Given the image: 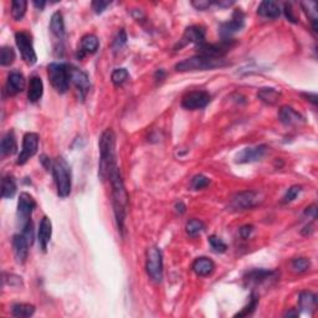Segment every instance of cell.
<instances>
[{
	"label": "cell",
	"mask_w": 318,
	"mask_h": 318,
	"mask_svg": "<svg viewBox=\"0 0 318 318\" xmlns=\"http://www.w3.org/2000/svg\"><path fill=\"white\" fill-rule=\"evenodd\" d=\"M111 187H112V204H113V213H115L116 221L119 231H123L124 221L127 218V211H128V194H127L126 187H124L123 179H122L121 171L118 166L111 172L110 174Z\"/></svg>",
	"instance_id": "obj_1"
},
{
	"label": "cell",
	"mask_w": 318,
	"mask_h": 318,
	"mask_svg": "<svg viewBox=\"0 0 318 318\" xmlns=\"http://www.w3.org/2000/svg\"><path fill=\"white\" fill-rule=\"evenodd\" d=\"M117 167L116 159V134L112 129H106L100 138V163L99 177L105 182L110 178V174Z\"/></svg>",
	"instance_id": "obj_2"
},
{
	"label": "cell",
	"mask_w": 318,
	"mask_h": 318,
	"mask_svg": "<svg viewBox=\"0 0 318 318\" xmlns=\"http://www.w3.org/2000/svg\"><path fill=\"white\" fill-rule=\"evenodd\" d=\"M52 174H54L55 183L57 188V195L60 198H67L71 194L72 187V176L71 168L66 159L63 157H57L52 164Z\"/></svg>",
	"instance_id": "obj_3"
},
{
	"label": "cell",
	"mask_w": 318,
	"mask_h": 318,
	"mask_svg": "<svg viewBox=\"0 0 318 318\" xmlns=\"http://www.w3.org/2000/svg\"><path fill=\"white\" fill-rule=\"evenodd\" d=\"M227 62L224 59H214V57H205L197 55L180 61L176 65V70L179 72H193V71H206L213 68L224 67Z\"/></svg>",
	"instance_id": "obj_4"
},
{
	"label": "cell",
	"mask_w": 318,
	"mask_h": 318,
	"mask_svg": "<svg viewBox=\"0 0 318 318\" xmlns=\"http://www.w3.org/2000/svg\"><path fill=\"white\" fill-rule=\"evenodd\" d=\"M47 76L52 87L59 94L67 92L70 86V72H68V65L63 62H52L47 66Z\"/></svg>",
	"instance_id": "obj_5"
},
{
	"label": "cell",
	"mask_w": 318,
	"mask_h": 318,
	"mask_svg": "<svg viewBox=\"0 0 318 318\" xmlns=\"http://www.w3.org/2000/svg\"><path fill=\"white\" fill-rule=\"evenodd\" d=\"M145 270L148 276L154 282H162L163 280V254L157 246H150L147 250Z\"/></svg>",
	"instance_id": "obj_6"
},
{
	"label": "cell",
	"mask_w": 318,
	"mask_h": 318,
	"mask_svg": "<svg viewBox=\"0 0 318 318\" xmlns=\"http://www.w3.org/2000/svg\"><path fill=\"white\" fill-rule=\"evenodd\" d=\"M15 41H17L18 47H19L23 60L29 66L35 65L36 61H38V56H36V52L34 50L33 38H31L30 34L26 33V31H19V33L15 34Z\"/></svg>",
	"instance_id": "obj_7"
},
{
	"label": "cell",
	"mask_w": 318,
	"mask_h": 318,
	"mask_svg": "<svg viewBox=\"0 0 318 318\" xmlns=\"http://www.w3.org/2000/svg\"><path fill=\"white\" fill-rule=\"evenodd\" d=\"M36 208L35 199L31 197L29 193H21L18 201V222H19L20 227H24L31 222V215H33L34 209Z\"/></svg>",
	"instance_id": "obj_8"
},
{
	"label": "cell",
	"mask_w": 318,
	"mask_h": 318,
	"mask_svg": "<svg viewBox=\"0 0 318 318\" xmlns=\"http://www.w3.org/2000/svg\"><path fill=\"white\" fill-rule=\"evenodd\" d=\"M68 72H70V82L75 86L80 99L84 101L89 94L90 87H91L89 75L84 70L75 67L72 65H68Z\"/></svg>",
	"instance_id": "obj_9"
},
{
	"label": "cell",
	"mask_w": 318,
	"mask_h": 318,
	"mask_svg": "<svg viewBox=\"0 0 318 318\" xmlns=\"http://www.w3.org/2000/svg\"><path fill=\"white\" fill-rule=\"evenodd\" d=\"M244 26H245V15L241 12V9H236L232 13L231 19L229 21H225V23L220 25L219 34L222 40H231L230 38L234 34L238 33Z\"/></svg>",
	"instance_id": "obj_10"
},
{
	"label": "cell",
	"mask_w": 318,
	"mask_h": 318,
	"mask_svg": "<svg viewBox=\"0 0 318 318\" xmlns=\"http://www.w3.org/2000/svg\"><path fill=\"white\" fill-rule=\"evenodd\" d=\"M39 148V136L36 133H26L23 139V149H21L19 157H18V166H24L31 157L36 154Z\"/></svg>",
	"instance_id": "obj_11"
},
{
	"label": "cell",
	"mask_w": 318,
	"mask_h": 318,
	"mask_svg": "<svg viewBox=\"0 0 318 318\" xmlns=\"http://www.w3.org/2000/svg\"><path fill=\"white\" fill-rule=\"evenodd\" d=\"M211 96L206 91H193L185 95L182 100V106L187 110L194 111L206 107L210 102Z\"/></svg>",
	"instance_id": "obj_12"
},
{
	"label": "cell",
	"mask_w": 318,
	"mask_h": 318,
	"mask_svg": "<svg viewBox=\"0 0 318 318\" xmlns=\"http://www.w3.org/2000/svg\"><path fill=\"white\" fill-rule=\"evenodd\" d=\"M256 204H258V194L253 190H245L232 197L230 208L232 210H248L254 208Z\"/></svg>",
	"instance_id": "obj_13"
},
{
	"label": "cell",
	"mask_w": 318,
	"mask_h": 318,
	"mask_svg": "<svg viewBox=\"0 0 318 318\" xmlns=\"http://www.w3.org/2000/svg\"><path fill=\"white\" fill-rule=\"evenodd\" d=\"M266 152L267 145L265 144L255 145V147H248L238 153L236 158H235V162L238 164H244L261 161V159L265 157V154H266Z\"/></svg>",
	"instance_id": "obj_14"
},
{
	"label": "cell",
	"mask_w": 318,
	"mask_h": 318,
	"mask_svg": "<svg viewBox=\"0 0 318 318\" xmlns=\"http://www.w3.org/2000/svg\"><path fill=\"white\" fill-rule=\"evenodd\" d=\"M203 42H205V29L203 26L193 25L185 29L178 46L183 47L188 44H195L198 46V45L203 44Z\"/></svg>",
	"instance_id": "obj_15"
},
{
	"label": "cell",
	"mask_w": 318,
	"mask_h": 318,
	"mask_svg": "<svg viewBox=\"0 0 318 318\" xmlns=\"http://www.w3.org/2000/svg\"><path fill=\"white\" fill-rule=\"evenodd\" d=\"M29 241L23 234H17L13 236V251L18 264L24 265L29 256Z\"/></svg>",
	"instance_id": "obj_16"
},
{
	"label": "cell",
	"mask_w": 318,
	"mask_h": 318,
	"mask_svg": "<svg viewBox=\"0 0 318 318\" xmlns=\"http://www.w3.org/2000/svg\"><path fill=\"white\" fill-rule=\"evenodd\" d=\"M278 119L285 126H297L304 122V117L291 106H283L278 111Z\"/></svg>",
	"instance_id": "obj_17"
},
{
	"label": "cell",
	"mask_w": 318,
	"mask_h": 318,
	"mask_svg": "<svg viewBox=\"0 0 318 318\" xmlns=\"http://www.w3.org/2000/svg\"><path fill=\"white\" fill-rule=\"evenodd\" d=\"M7 92L9 96H15V95L20 94L25 89V77H24L23 73L14 71V72H10L8 76L7 81Z\"/></svg>",
	"instance_id": "obj_18"
},
{
	"label": "cell",
	"mask_w": 318,
	"mask_h": 318,
	"mask_svg": "<svg viewBox=\"0 0 318 318\" xmlns=\"http://www.w3.org/2000/svg\"><path fill=\"white\" fill-rule=\"evenodd\" d=\"M52 236V222L47 216H44L40 221L39 226V244L41 246V250L44 253L47 251V246H49L50 240Z\"/></svg>",
	"instance_id": "obj_19"
},
{
	"label": "cell",
	"mask_w": 318,
	"mask_h": 318,
	"mask_svg": "<svg viewBox=\"0 0 318 318\" xmlns=\"http://www.w3.org/2000/svg\"><path fill=\"white\" fill-rule=\"evenodd\" d=\"M276 276V272L275 271H269V270L264 269H255L251 270V271L246 272L245 275V282L248 285H260V283L265 282V281L270 280V278H274Z\"/></svg>",
	"instance_id": "obj_20"
},
{
	"label": "cell",
	"mask_w": 318,
	"mask_h": 318,
	"mask_svg": "<svg viewBox=\"0 0 318 318\" xmlns=\"http://www.w3.org/2000/svg\"><path fill=\"white\" fill-rule=\"evenodd\" d=\"M100 46V41L97 39L96 35H92V34H87L84 38L81 39V44H80V49H78V54L77 56L81 59L85 55H91L95 54V52L99 50Z\"/></svg>",
	"instance_id": "obj_21"
},
{
	"label": "cell",
	"mask_w": 318,
	"mask_h": 318,
	"mask_svg": "<svg viewBox=\"0 0 318 318\" xmlns=\"http://www.w3.org/2000/svg\"><path fill=\"white\" fill-rule=\"evenodd\" d=\"M18 152V143L15 138L14 131H8L4 134L2 139V144H0V153L2 157H8V155H13Z\"/></svg>",
	"instance_id": "obj_22"
},
{
	"label": "cell",
	"mask_w": 318,
	"mask_h": 318,
	"mask_svg": "<svg viewBox=\"0 0 318 318\" xmlns=\"http://www.w3.org/2000/svg\"><path fill=\"white\" fill-rule=\"evenodd\" d=\"M258 14L262 18H267V19H277L281 15L280 5L272 0H265L259 5Z\"/></svg>",
	"instance_id": "obj_23"
},
{
	"label": "cell",
	"mask_w": 318,
	"mask_h": 318,
	"mask_svg": "<svg viewBox=\"0 0 318 318\" xmlns=\"http://www.w3.org/2000/svg\"><path fill=\"white\" fill-rule=\"evenodd\" d=\"M192 269L198 276H209L214 272L215 270V264H214L213 260L208 259V258H198L193 262Z\"/></svg>",
	"instance_id": "obj_24"
},
{
	"label": "cell",
	"mask_w": 318,
	"mask_h": 318,
	"mask_svg": "<svg viewBox=\"0 0 318 318\" xmlns=\"http://www.w3.org/2000/svg\"><path fill=\"white\" fill-rule=\"evenodd\" d=\"M298 306L302 312L311 314L317 307V296L309 291L301 292L298 297Z\"/></svg>",
	"instance_id": "obj_25"
},
{
	"label": "cell",
	"mask_w": 318,
	"mask_h": 318,
	"mask_svg": "<svg viewBox=\"0 0 318 318\" xmlns=\"http://www.w3.org/2000/svg\"><path fill=\"white\" fill-rule=\"evenodd\" d=\"M42 95H44V84H42V80L39 76H33L30 78V84H29V90H28V99L30 102L35 103L41 99Z\"/></svg>",
	"instance_id": "obj_26"
},
{
	"label": "cell",
	"mask_w": 318,
	"mask_h": 318,
	"mask_svg": "<svg viewBox=\"0 0 318 318\" xmlns=\"http://www.w3.org/2000/svg\"><path fill=\"white\" fill-rule=\"evenodd\" d=\"M50 30L57 39H62L65 36V23L63 17L60 12L54 13L50 20Z\"/></svg>",
	"instance_id": "obj_27"
},
{
	"label": "cell",
	"mask_w": 318,
	"mask_h": 318,
	"mask_svg": "<svg viewBox=\"0 0 318 318\" xmlns=\"http://www.w3.org/2000/svg\"><path fill=\"white\" fill-rule=\"evenodd\" d=\"M258 97L267 105H276L281 97V92L272 87H265L258 91Z\"/></svg>",
	"instance_id": "obj_28"
},
{
	"label": "cell",
	"mask_w": 318,
	"mask_h": 318,
	"mask_svg": "<svg viewBox=\"0 0 318 318\" xmlns=\"http://www.w3.org/2000/svg\"><path fill=\"white\" fill-rule=\"evenodd\" d=\"M17 180L13 176H5L2 180V197L12 199L17 193Z\"/></svg>",
	"instance_id": "obj_29"
},
{
	"label": "cell",
	"mask_w": 318,
	"mask_h": 318,
	"mask_svg": "<svg viewBox=\"0 0 318 318\" xmlns=\"http://www.w3.org/2000/svg\"><path fill=\"white\" fill-rule=\"evenodd\" d=\"M34 313H35V306H34V304L15 303L14 306L12 307V314L14 317H31Z\"/></svg>",
	"instance_id": "obj_30"
},
{
	"label": "cell",
	"mask_w": 318,
	"mask_h": 318,
	"mask_svg": "<svg viewBox=\"0 0 318 318\" xmlns=\"http://www.w3.org/2000/svg\"><path fill=\"white\" fill-rule=\"evenodd\" d=\"M28 3L25 0H15L12 3V17L15 21H20L25 17Z\"/></svg>",
	"instance_id": "obj_31"
},
{
	"label": "cell",
	"mask_w": 318,
	"mask_h": 318,
	"mask_svg": "<svg viewBox=\"0 0 318 318\" xmlns=\"http://www.w3.org/2000/svg\"><path fill=\"white\" fill-rule=\"evenodd\" d=\"M301 7L303 8V10L306 12L307 17L309 18L312 21V29H313L314 33H317V5L313 2H307V3H301Z\"/></svg>",
	"instance_id": "obj_32"
},
{
	"label": "cell",
	"mask_w": 318,
	"mask_h": 318,
	"mask_svg": "<svg viewBox=\"0 0 318 318\" xmlns=\"http://www.w3.org/2000/svg\"><path fill=\"white\" fill-rule=\"evenodd\" d=\"M204 229H205V225H204L203 221H200L198 219H190L187 222V226H185L187 234L189 236H197V235L204 231Z\"/></svg>",
	"instance_id": "obj_33"
},
{
	"label": "cell",
	"mask_w": 318,
	"mask_h": 318,
	"mask_svg": "<svg viewBox=\"0 0 318 318\" xmlns=\"http://www.w3.org/2000/svg\"><path fill=\"white\" fill-rule=\"evenodd\" d=\"M15 60V51L10 46H3L0 50V65L10 66Z\"/></svg>",
	"instance_id": "obj_34"
},
{
	"label": "cell",
	"mask_w": 318,
	"mask_h": 318,
	"mask_svg": "<svg viewBox=\"0 0 318 318\" xmlns=\"http://www.w3.org/2000/svg\"><path fill=\"white\" fill-rule=\"evenodd\" d=\"M259 304V296L256 293H251L250 296V302L249 304H246L245 307L243 308V311L238 312V313L235 314V317H245V316H250V314L254 313V311L256 309Z\"/></svg>",
	"instance_id": "obj_35"
},
{
	"label": "cell",
	"mask_w": 318,
	"mask_h": 318,
	"mask_svg": "<svg viewBox=\"0 0 318 318\" xmlns=\"http://www.w3.org/2000/svg\"><path fill=\"white\" fill-rule=\"evenodd\" d=\"M129 78V72L127 71V68H116L112 72V76H111V80H112L113 85L115 86H122L127 80Z\"/></svg>",
	"instance_id": "obj_36"
},
{
	"label": "cell",
	"mask_w": 318,
	"mask_h": 318,
	"mask_svg": "<svg viewBox=\"0 0 318 318\" xmlns=\"http://www.w3.org/2000/svg\"><path fill=\"white\" fill-rule=\"evenodd\" d=\"M292 266V270L297 274H303V272H307L311 267V261H309L307 258H297L292 261L291 264Z\"/></svg>",
	"instance_id": "obj_37"
},
{
	"label": "cell",
	"mask_w": 318,
	"mask_h": 318,
	"mask_svg": "<svg viewBox=\"0 0 318 318\" xmlns=\"http://www.w3.org/2000/svg\"><path fill=\"white\" fill-rule=\"evenodd\" d=\"M209 184H210V179H209L208 177L203 176V174H198V176H195L194 178L192 179V183H190V185H192V188L194 190L204 189V188L208 187Z\"/></svg>",
	"instance_id": "obj_38"
},
{
	"label": "cell",
	"mask_w": 318,
	"mask_h": 318,
	"mask_svg": "<svg viewBox=\"0 0 318 318\" xmlns=\"http://www.w3.org/2000/svg\"><path fill=\"white\" fill-rule=\"evenodd\" d=\"M209 244H210L211 249H213V250L218 254L225 253L227 249L226 244H225L220 237L215 236V235H211V236L209 237Z\"/></svg>",
	"instance_id": "obj_39"
},
{
	"label": "cell",
	"mask_w": 318,
	"mask_h": 318,
	"mask_svg": "<svg viewBox=\"0 0 318 318\" xmlns=\"http://www.w3.org/2000/svg\"><path fill=\"white\" fill-rule=\"evenodd\" d=\"M126 44H127V34L123 29H121V30L117 33V35H116L115 40H113L112 49L115 50V51H119V50H121Z\"/></svg>",
	"instance_id": "obj_40"
},
{
	"label": "cell",
	"mask_w": 318,
	"mask_h": 318,
	"mask_svg": "<svg viewBox=\"0 0 318 318\" xmlns=\"http://www.w3.org/2000/svg\"><path fill=\"white\" fill-rule=\"evenodd\" d=\"M301 192H302L301 185H292L291 188H288L285 197H283V203H291V201H293L296 198L298 197V194Z\"/></svg>",
	"instance_id": "obj_41"
},
{
	"label": "cell",
	"mask_w": 318,
	"mask_h": 318,
	"mask_svg": "<svg viewBox=\"0 0 318 318\" xmlns=\"http://www.w3.org/2000/svg\"><path fill=\"white\" fill-rule=\"evenodd\" d=\"M3 281L4 283H8V285L13 286V287H20L23 286V278L20 276H17V275L13 274H4L3 275Z\"/></svg>",
	"instance_id": "obj_42"
},
{
	"label": "cell",
	"mask_w": 318,
	"mask_h": 318,
	"mask_svg": "<svg viewBox=\"0 0 318 318\" xmlns=\"http://www.w3.org/2000/svg\"><path fill=\"white\" fill-rule=\"evenodd\" d=\"M111 5V2H94L92 3V9L95 10V13L96 14H101V13H103L106 10V8L110 7Z\"/></svg>",
	"instance_id": "obj_43"
},
{
	"label": "cell",
	"mask_w": 318,
	"mask_h": 318,
	"mask_svg": "<svg viewBox=\"0 0 318 318\" xmlns=\"http://www.w3.org/2000/svg\"><path fill=\"white\" fill-rule=\"evenodd\" d=\"M254 232V226L253 225H244V226L240 227V230H238V234H240V236L243 238H249L251 236V234Z\"/></svg>",
	"instance_id": "obj_44"
},
{
	"label": "cell",
	"mask_w": 318,
	"mask_h": 318,
	"mask_svg": "<svg viewBox=\"0 0 318 318\" xmlns=\"http://www.w3.org/2000/svg\"><path fill=\"white\" fill-rule=\"evenodd\" d=\"M211 4H214V3L208 2V0H194V2H192L193 7L198 10H206Z\"/></svg>",
	"instance_id": "obj_45"
},
{
	"label": "cell",
	"mask_w": 318,
	"mask_h": 318,
	"mask_svg": "<svg viewBox=\"0 0 318 318\" xmlns=\"http://www.w3.org/2000/svg\"><path fill=\"white\" fill-rule=\"evenodd\" d=\"M285 14H286V18H287L288 20L292 21V23H297V19H296V17L293 15V9H292V4L291 3H286L285 4Z\"/></svg>",
	"instance_id": "obj_46"
},
{
	"label": "cell",
	"mask_w": 318,
	"mask_h": 318,
	"mask_svg": "<svg viewBox=\"0 0 318 318\" xmlns=\"http://www.w3.org/2000/svg\"><path fill=\"white\" fill-rule=\"evenodd\" d=\"M40 162H41V164L45 167V169H46V171H50V169L52 171V164H54V162L50 161V158H47L46 155L42 154L41 158H40Z\"/></svg>",
	"instance_id": "obj_47"
},
{
	"label": "cell",
	"mask_w": 318,
	"mask_h": 318,
	"mask_svg": "<svg viewBox=\"0 0 318 318\" xmlns=\"http://www.w3.org/2000/svg\"><path fill=\"white\" fill-rule=\"evenodd\" d=\"M316 211H317V209H316V206H309V208H307L306 209V215H308V216H312V218H316Z\"/></svg>",
	"instance_id": "obj_48"
},
{
	"label": "cell",
	"mask_w": 318,
	"mask_h": 318,
	"mask_svg": "<svg viewBox=\"0 0 318 318\" xmlns=\"http://www.w3.org/2000/svg\"><path fill=\"white\" fill-rule=\"evenodd\" d=\"M214 4L219 5V7H222V8H227V7H230V5L234 4V2H216V3H214Z\"/></svg>",
	"instance_id": "obj_49"
},
{
	"label": "cell",
	"mask_w": 318,
	"mask_h": 318,
	"mask_svg": "<svg viewBox=\"0 0 318 318\" xmlns=\"http://www.w3.org/2000/svg\"><path fill=\"white\" fill-rule=\"evenodd\" d=\"M303 96H306L307 99H309V100H307V101H311L312 103H313V105H316V102H317V96L314 94H308V95H303Z\"/></svg>",
	"instance_id": "obj_50"
},
{
	"label": "cell",
	"mask_w": 318,
	"mask_h": 318,
	"mask_svg": "<svg viewBox=\"0 0 318 318\" xmlns=\"http://www.w3.org/2000/svg\"><path fill=\"white\" fill-rule=\"evenodd\" d=\"M176 209H177V211H178V213H180V214H183L185 211V205L184 204L182 203V201H180V203H178L176 205Z\"/></svg>",
	"instance_id": "obj_51"
},
{
	"label": "cell",
	"mask_w": 318,
	"mask_h": 318,
	"mask_svg": "<svg viewBox=\"0 0 318 318\" xmlns=\"http://www.w3.org/2000/svg\"><path fill=\"white\" fill-rule=\"evenodd\" d=\"M164 76H166V72H164L163 70H158L157 72H155V80H157V81H159V80H163Z\"/></svg>",
	"instance_id": "obj_52"
},
{
	"label": "cell",
	"mask_w": 318,
	"mask_h": 318,
	"mask_svg": "<svg viewBox=\"0 0 318 318\" xmlns=\"http://www.w3.org/2000/svg\"><path fill=\"white\" fill-rule=\"evenodd\" d=\"M33 4L35 5V7L38 8V9L42 10V9H44V8H45V5H46V3H45V2H36V0H35V2H34Z\"/></svg>",
	"instance_id": "obj_53"
},
{
	"label": "cell",
	"mask_w": 318,
	"mask_h": 318,
	"mask_svg": "<svg viewBox=\"0 0 318 318\" xmlns=\"http://www.w3.org/2000/svg\"><path fill=\"white\" fill-rule=\"evenodd\" d=\"M285 316L287 317H292V316H298V312L297 311H291V312H287V313L285 314Z\"/></svg>",
	"instance_id": "obj_54"
}]
</instances>
